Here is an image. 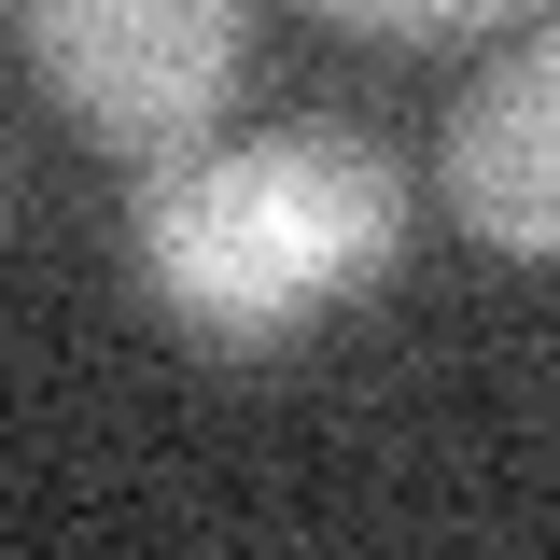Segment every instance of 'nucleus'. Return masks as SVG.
I'll use <instances>...</instances> for the list:
<instances>
[{"label": "nucleus", "mask_w": 560, "mask_h": 560, "mask_svg": "<svg viewBox=\"0 0 560 560\" xmlns=\"http://www.w3.org/2000/svg\"><path fill=\"white\" fill-rule=\"evenodd\" d=\"M448 210L504 267H560V14L448 113Z\"/></svg>", "instance_id": "3"}, {"label": "nucleus", "mask_w": 560, "mask_h": 560, "mask_svg": "<svg viewBox=\"0 0 560 560\" xmlns=\"http://www.w3.org/2000/svg\"><path fill=\"white\" fill-rule=\"evenodd\" d=\"M127 267L197 350H280L323 308H350V294H378L407 267V183L350 127L197 140V154H168L140 183Z\"/></svg>", "instance_id": "1"}, {"label": "nucleus", "mask_w": 560, "mask_h": 560, "mask_svg": "<svg viewBox=\"0 0 560 560\" xmlns=\"http://www.w3.org/2000/svg\"><path fill=\"white\" fill-rule=\"evenodd\" d=\"M308 14L350 28V43H463V28H504L533 0H308Z\"/></svg>", "instance_id": "4"}, {"label": "nucleus", "mask_w": 560, "mask_h": 560, "mask_svg": "<svg viewBox=\"0 0 560 560\" xmlns=\"http://www.w3.org/2000/svg\"><path fill=\"white\" fill-rule=\"evenodd\" d=\"M14 43H28V84L57 98L98 154H197L210 113L238 98V57H253V0H14Z\"/></svg>", "instance_id": "2"}]
</instances>
